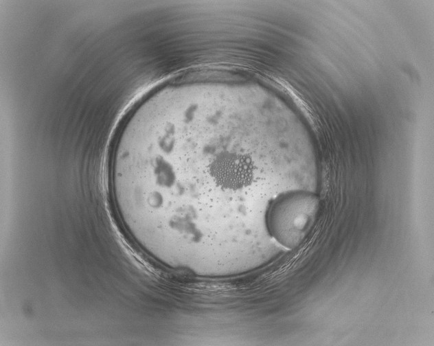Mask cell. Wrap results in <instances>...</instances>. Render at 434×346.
<instances>
[{"label":"cell","instance_id":"cell-2","mask_svg":"<svg viewBox=\"0 0 434 346\" xmlns=\"http://www.w3.org/2000/svg\"><path fill=\"white\" fill-rule=\"evenodd\" d=\"M319 209L315 192L294 191L277 197L269 209L266 229L280 247L299 246L313 228Z\"/></svg>","mask_w":434,"mask_h":346},{"label":"cell","instance_id":"cell-1","mask_svg":"<svg viewBox=\"0 0 434 346\" xmlns=\"http://www.w3.org/2000/svg\"><path fill=\"white\" fill-rule=\"evenodd\" d=\"M233 77H176L123 124L110 178L123 224L166 267L242 249L259 203L315 192L312 143L294 112Z\"/></svg>","mask_w":434,"mask_h":346}]
</instances>
